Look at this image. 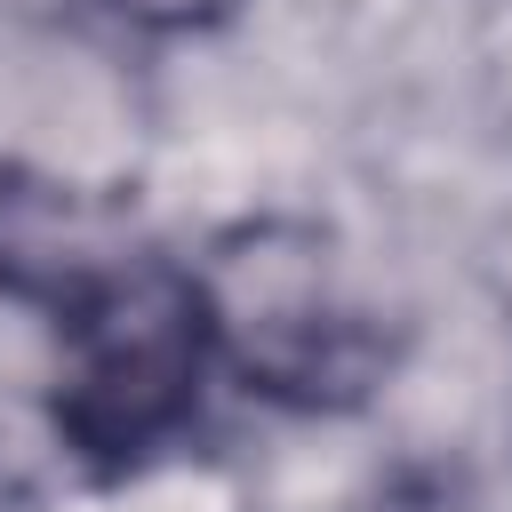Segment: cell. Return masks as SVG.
I'll return each mask as SVG.
<instances>
[{
    "label": "cell",
    "mask_w": 512,
    "mask_h": 512,
    "mask_svg": "<svg viewBox=\"0 0 512 512\" xmlns=\"http://www.w3.org/2000/svg\"><path fill=\"white\" fill-rule=\"evenodd\" d=\"M192 280H200L216 360L240 368L256 392L296 400V408H336L368 392L384 336L344 296L336 256L312 224H288V216L240 224L208 248Z\"/></svg>",
    "instance_id": "6da1fadb"
},
{
    "label": "cell",
    "mask_w": 512,
    "mask_h": 512,
    "mask_svg": "<svg viewBox=\"0 0 512 512\" xmlns=\"http://www.w3.org/2000/svg\"><path fill=\"white\" fill-rule=\"evenodd\" d=\"M56 432L96 472H128L152 448H168L200 400V376L216 360L200 280L176 264H136L120 288L56 320Z\"/></svg>",
    "instance_id": "7a4b0ae2"
},
{
    "label": "cell",
    "mask_w": 512,
    "mask_h": 512,
    "mask_svg": "<svg viewBox=\"0 0 512 512\" xmlns=\"http://www.w3.org/2000/svg\"><path fill=\"white\" fill-rule=\"evenodd\" d=\"M136 264H152V248H144V224L120 192L0 168V288L16 304L72 320L104 288H120Z\"/></svg>",
    "instance_id": "3957f363"
},
{
    "label": "cell",
    "mask_w": 512,
    "mask_h": 512,
    "mask_svg": "<svg viewBox=\"0 0 512 512\" xmlns=\"http://www.w3.org/2000/svg\"><path fill=\"white\" fill-rule=\"evenodd\" d=\"M368 512H480V496L456 480V472H392Z\"/></svg>",
    "instance_id": "277c9868"
},
{
    "label": "cell",
    "mask_w": 512,
    "mask_h": 512,
    "mask_svg": "<svg viewBox=\"0 0 512 512\" xmlns=\"http://www.w3.org/2000/svg\"><path fill=\"white\" fill-rule=\"evenodd\" d=\"M128 24H144V32H200V24H216V16H232L240 0H112Z\"/></svg>",
    "instance_id": "5b68a950"
}]
</instances>
